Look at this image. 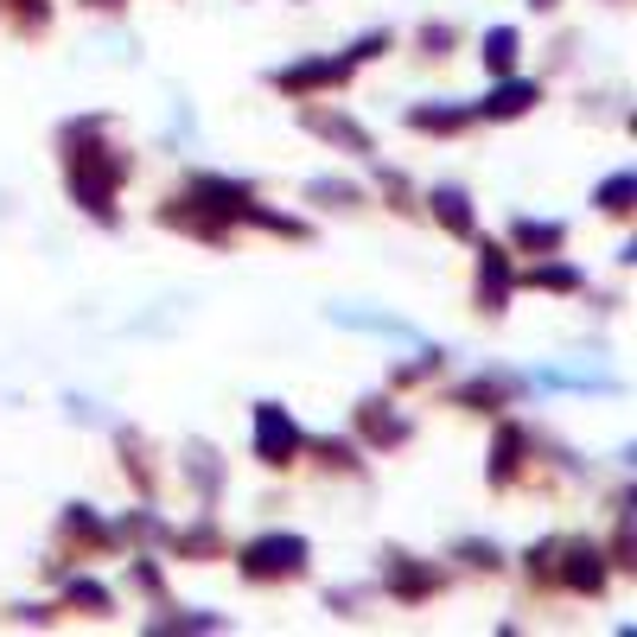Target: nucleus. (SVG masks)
Segmentation results:
<instances>
[{
    "label": "nucleus",
    "mask_w": 637,
    "mask_h": 637,
    "mask_svg": "<svg viewBox=\"0 0 637 637\" xmlns=\"http://www.w3.org/2000/svg\"><path fill=\"white\" fill-rule=\"evenodd\" d=\"M300 542H294V535H280V542H255L249 548V574H294V567H300Z\"/></svg>",
    "instance_id": "obj_1"
},
{
    "label": "nucleus",
    "mask_w": 637,
    "mask_h": 637,
    "mask_svg": "<svg viewBox=\"0 0 637 637\" xmlns=\"http://www.w3.org/2000/svg\"><path fill=\"white\" fill-rule=\"evenodd\" d=\"M294 453V421L280 408H261V459H287Z\"/></svg>",
    "instance_id": "obj_2"
},
{
    "label": "nucleus",
    "mask_w": 637,
    "mask_h": 637,
    "mask_svg": "<svg viewBox=\"0 0 637 637\" xmlns=\"http://www.w3.org/2000/svg\"><path fill=\"white\" fill-rule=\"evenodd\" d=\"M530 102H535V90H530V83H504L497 96L484 102V115H523Z\"/></svg>",
    "instance_id": "obj_3"
},
{
    "label": "nucleus",
    "mask_w": 637,
    "mask_h": 637,
    "mask_svg": "<svg viewBox=\"0 0 637 637\" xmlns=\"http://www.w3.org/2000/svg\"><path fill=\"white\" fill-rule=\"evenodd\" d=\"M484 58H491V71H510V64H516V32H491V39H484Z\"/></svg>",
    "instance_id": "obj_4"
},
{
    "label": "nucleus",
    "mask_w": 637,
    "mask_h": 637,
    "mask_svg": "<svg viewBox=\"0 0 637 637\" xmlns=\"http://www.w3.org/2000/svg\"><path fill=\"white\" fill-rule=\"evenodd\" d=\"M433 204H440V217H446L453 229H472V217H465V198H459V192H433Z\"/></svg>",
    "instance_id": "obj_5"
},
{
    "label": "nucleus",
    "mask_w": 637,
    "mask_h": 637,
    "mask_svg": "<svg viewBox=\"0 0 637 637\" xmlns=\"http://www.w3.org/2000/svg\"><path fill=\"white\" fill-rule=\"evenodd\" d=\"M516 236H523L530 249H555V243H561V229H555V224H516Z\"/></svg>",
    "instance_id": "obj_6"
},
{
    "label": "nucleus",
    "mask_w": 637,
    "mask_h": 637,
    "mask_svg": "<svg viewBox=\"0 0 637 637\" xmlns=\"http://www.w3.org/2000/svg\"><path fill=\"white\" fill-rule=\"evenodd\" d=\"M567 581H574V586H599V555H574Z\"/></svg>",
    "instance_id": "obj_7"
},
{
    "label": "nucleus",
    "mask_w": 637,
    "mask_h": 637,
    "mask_svg": "<svg viewBox=\"0 0 637 637\" xmlns=\"http://www.w3.org/2000/svg\"><path fill=\"white\" fill-rule=\"evenodd\" d=\"M631 192H637V178H612L599 198H606V210H625V198H631Z\"/></svg>",
    "instance_id": "obj_8"
},
{
    "label": "nucleus",
    "mask_w": 637,
    "mask_h": 637,
    "mask_svg": "<svg viewBox=\"0 0 637 637\" xmlns=\"http://www.w3.org/2000/svg\"><path fill=\"white\" fill-rule=\"evenodd\" d=\"M542 7H548V0H542Z\"/></svg>",
    "instance_id": "obj_9"
}]
</instances>
